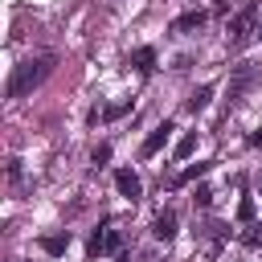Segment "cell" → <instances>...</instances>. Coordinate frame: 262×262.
<instances>
[{
	"label": "cell",
	"instance_id": "6da1fadb",
	"mask_svg": "<svg viewBox=\"0 0 262 262\" xmlns=\"http://www.w3.org/2000/svg\"><path fill=\"white\" fill-rule=\"evenodd\" d=\"M49 74H53V53H41V57H33V61H20V66L12 70V78H8V98H25V94L37 90Z\"/></svg>",
	"mask_w": 262,
	"mask_h": 262
},
{
	"label": "cell",
	"instance_id": "7a4b0ae2",
	"mask_svg": "<svg viewBox=\"0 0 262 262\" xmlns=\"http://www.w3.org/2000/svg\"><path fill=\"white\" fill-rule=\"evenodd\" d=\"M250 37H258V8L254 4H246L233 20H229V29H225V41H229V49H242Z\"/></svg>",
	"mask_w": 262,
	"mask_h": 262
},
{
	"label": "cell",
	"instance_id": "3957f363",
	"mask_svg": "<svg viewBox=\"0 0 262 262\" xmlns=\"http://www.w3.org/2000/svg\"><path fill=\"white\" fill-rule=\"evenodd\" d=\"M254 78H258V66L254 61H242V66H233V78H229V102H237L250 86H254Z\"/></svg>",
	"mask_w": 262,
	"mask_h": 262
},
{
	"label": "cell",
	"instance_id": "277c9868",
	"mask_svg": "<svg viewBox=\"0 0 262 262\" xmlns=\"http://www.w3.org/2000/svg\"><path fill=\"white\" fill-rule=\"evenodd\" d=\"M201 237H205V254L213 258V254H221V242L229 237V225L225 221H205L201 225Z\"/></svg>",
	"mask_w": 262,
	"mask_h": 262
},
{
	"label": "cell",
	"instance_id": "5b68a950",
	"mask_svg": "<svg viewBox=\"0 0 262 262\" xmlns=\"http://www.w3.org/2000/svg\"><path fill=\"white\" fill-rule=\"evenodd\" d=\"M123 246V233L115 225H102L94 237H90V254H106V250H119Z\"/></svg>",
	"mask_w": 262,
	"mask_h": 262
},
{
	"label": "cell",
	"instance_id": "8992f818",
	"mask_svg": "<svg viewBox=\"0 0 262 262\" xmlns=\"http://www.w3.org/2000/svg\"><path fill=\"white\" fill-rule=\"evenodd\" d=\"M115 188H119V196H127V201H139V192H143V184H139V176H135L131 168H119V172H115Z\"/></svg>",
	"mask_w": 262,
	"mask_h": 262
},
{
	"label": "cell",
	"instance_id": "52a82bcc",
	"mask_svg": "<svg viewBox=\"0 0 262 262\" xmlns=\"http://www.w3.org/2000/svg\"><path fill=\"white\" fill-rule=\"evenodd\" d=\"M151 233H156L160 242H172V237H176V213H172V209H164V213L151 221Z\"/></svg>",
	"mask_w": 262,
	"mask_h": 262
},
{
	"label": "cell",
	"instance_id": "ba28073f",
	"mask_svg": "<svg viewBox=\"0 0 262 262\" xmlns=\"http://www.w3.org/2000/svg\"><path fill=\"white\" fill-rule=\"evenodd\" d=\"M205 25V12L196 8V12H184V16H176L172 20V33H188V29H201Z\"/></svg>",
	"mask_w": 262,
	"mask_h": 262
},
{
	"label": "cell",
	"instance_id": "9c48e42d",
	"mask_svg": "<svg viewBox=\"0 0 262 262\" xmlns=\"http://www.w3.org/2000/svg\"><path fill=\"white\" fill-rule=\"evenodd\" d=\"M168 131H172V123H164V127H156L147 139H143V156H156L160 147H164V139H168Z\"/></svg>",
	"mask_w": 262,
	"mask_h": 262
},
{
	"label": "cell",
	"instance_id": "30bf717a",
	"mask_svg": "<svg viewBox=\"0 0 262 262\" xmlns=\"http://www.w3.org/2000/svg\"><path fill=\"white\" fill-rule=\"evenodd\" d=\"M237 242H242V246H250V250H258V246H262V221H250V225H242Z\"/></svg>",
	"mask_w": 262,
	"mask_h": 262
},
{
	"label": "cell",
	"instance_id": "8fae6325",
	"mask_svg": "<svg viewBox=\"0 0 262 262\" xmlns=\"http://www.w3.org/2000/svg\"><path fill=\"white\" fill-rule=\"evenodd\" d=\"M131 66H135L139 74H151V66H156V53L143 45V49H135V53H131Z\"/></svg>",
	"mask_w": 262,
	"mask_h": 262
},
{
	"label": "cell",
	"instance_id": "7c38bea8",
	"mask_svg": "<svg viewBox=\"0 0 262 262\" xmlns=\"http://www.w3.org/2000/svg\"><path fill=\"white\" fill-rule=\"evenodd\" d=\"M209 94H213V86H201V90H192V94H188V102H184V106H188V111H201V106L209 102Z\"/></svg>",
	"mask_w": 262,
	"mask_h": 262
},
{
	"label": "cell",
	"instance_id": "4fadbf2b",
	"mask_svg": "<svg viewBox=\"0 0 262 262\" xmlns=\"http://www.w3.org/2000/svg\"><path fill=\"white\" fill-rule=\"evenodd\" d=\"M237 221H242V225L254 221V196H242V205H237Z\"/></svg>",
	"mask_w": 262,
	"mask_h": 262
},
{
	"label": "cell",
	"instance_id": "5bb4252c",
	"mask_svg": "<svg viewBox=\"0 0 262 262\" xmlns=\"http://www.w3.org/2000/svg\"><path fill=\"white\" fill-rule=\"evenodd\" d=\"M192 147H196V135H184V139L176 143V160H188V156H192Z\"/></svg>",
	"mask_w": 262,
	"mask_h": 262
},
{
	"label": "cell",
	"instance_id": "9a60e30c",
	"mask_svg": "<svg viewBox=\"0 0 262 262\" xmlns=\"http://www.w3.org/2000/svg\"><path fill=\"white\" fill-rule=\"evenodd\" d=\"M205 168H209V164H192V168H184V172H180V176H176L172 184H184V180H192V176H201Z\"/></svg>",
	"mask_w": 262,
	"mask_h": 262
},
{
	"label": "cell",
	"instance_id": "2e32d148",
	"mask_svg": "<svg viewBox=\"0 0 262 262\" xmlns=\"http://www.w3.org/2000/svg\"><path fill=\"white\" fill-rule=\"evenodd\" d=\"M66 242H70V237H45L41 246H45L49 254H61V250H66Z\"/></svg>",
	"mask_w": 262,
	"mask_h": 262
},
{
	"label": "cell",
	"instance_id": "e0dca14e",
	"mask_svg": "<svg viewBox=\"0 0 262 262\" xmlns=\"http://www.w3.org/2000/svg\"><path fill=\"white\" fill-rule=\"evenodd\" d=\"M90 160H94V164H106V160H111V147H106V143H98V147H94V156H90Z\"/></svg>",
	"mask_w": 262,
	"mask_h": 262
},
{
	"label": "cell",
	"instance_id": "ac0fdd59",
	"mask_svg": "<svg viewBox=\"0 0 262 262\" xmlns=\"http://www.w3.org/2000/svg\"><path fill=\"white\" fill-rule=\"evenodd\" d=\"M192 201H196V205H201V209H205V205H213V192H209V188H205V184H201V188H196V196H192Z\"/></svg>",
	"mask_w": 262,
	"mask_h": 262
},
{
	"label": "cell",
	"instance_id": "d6986e66",
	"mask_svg": "<svg viewBox=\"0 0 262 262\" xmlns=\"http://www.w3.org/2000/svg\"><path fill=\"white\" fill-rule=\"evenodd\" d=\"M8 180H12V184L20 180V160H8Z\"/></svg>",
	"mask_w": 262,
	"mask_h": 262
},
{
	"label": "cell",
	"instance_id": "ffe728a7",
	"mask_svg": "<svg viewBox=\"0 0 262 262\" xmlns=\"http://www.w3.org/2000/svg\"><path fill=\"white\" fill-rule=\"evenodd\" d=\"M250 143H258V147H262V131H254V135H250Z\"/></svg>",
	"mask_w": 262,
	"mask_h": 262
},
{
	"label": "cell",
	"instance_id": "44dd1931",
	"mask_svg": "<svg viewBox=\"0 0 262 262\" xmlns=\"http://www.w3.org/2000/svg\"><path fill=\"white\" fill-rule=\"evenodd\" d=\"M258 37H262V16H258Z\"/></svg>",
	"mask_w": 262,
	"mask_h": 262
},
{
	"label": "cell",
	"instance_id": "7402d4cb",
	"mask_svg": "<svg viewBox=\"0 0 262 262\" xmlns=\"http://www.w3.org/2000/svg\"><path fill=\"white\" fill-rule=\"evenodd\" d=\"M258 188H262V176H258Z\"/></svg>",
	"mask_w": 262,
	"mask_h": 262
}]
</instances>
